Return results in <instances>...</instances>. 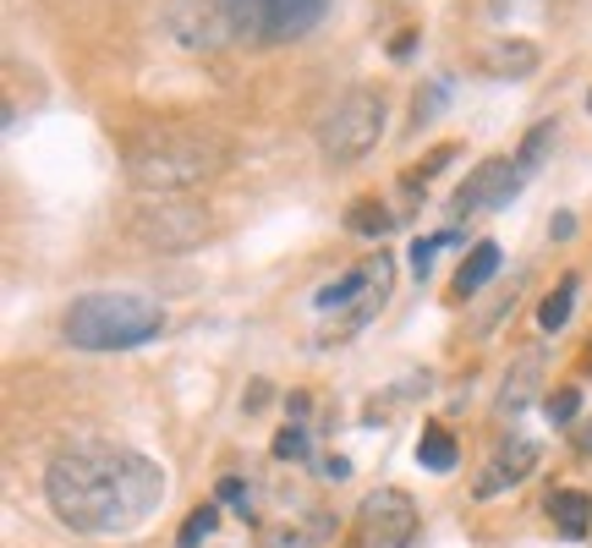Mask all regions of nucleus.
I'll use <instances>...</instances> for the list:
<instances>
[{
  "instance_id": "20",
  "label": "nucleus",
  "mask_w": 592,
  "mask_h": 548,
  "mask_svg": "<svg viewBox=\"0 0 592 548\" xmlns=\"http://www.w3.org/2000/svg\"><path fill=\"white\" fill-rule=\"evenodd\" d=\"M220 527V505H197L193 516L182 521V532H176V548H203V538Z\"/></svg>"
},
{
  "instance_id": "29",
  "label": "nucleus",
  "mask_w": 592,
  "mask_h": 548,
  "mask_svg": "<svg viewBox=\"0 0 592 548\" xmlns=\"http://www.w3.org/2000/svg\"><path fill=\"white\" fill-rule=\"evenodd\" d=\"M549 236H554V242H571V236H576V219H571V214H560V219L549 225Z\"/></svg>"
},
{
  "instance_id": "32",
  "label": "nucleus",
  "mask_w": 592,
  "mask_h": 548,
  "mask_svg": "<svg viewBox=\"0 0 592 548\" xmlns=\"http://www.w3.org/2000/svg\"><path fill=\"white\" fill-rule=\"evenodd\" d=\"M576 444H582V450H592V428H582V439H576Z\"/></svg>"
},
{
  "instance_id": "26",
  "label": "nucleus",
  "mask_w": 592,
  "mask_h": 548,
  "mask_svg": "<svg viewBox=\"0 0 592 548\" xmlns=\"http://www.w3.org/2000/svg\"><path fill=\"white\" fill-rule=\"evenodd\" d=\"M450 159H456V143H439V148H434V154H428V159H423V165L411 170V182H434V176H439V170H445Z\"/></svg>"
},
{
  "instance_id": "11",
  "label": "nucleus",
  "mask_w": 592,
  "mask_h": 548,
  "mask_svg": "<svg viewBox=\"0 0 592 548\" xmlns=\"http://www.w3.org/2000/svg\"><path fill=\"white\" fill-rule=\"evenodd\" d=\"M532 467H537V444H532V439H505V444L488 456V467L477 472L472 493H477V499H494V493H505V488H516V482L532 478Z\"/></svg>"
},
{
  "instance_id": "3",
  "label": "nucleus",
  "mask_w": 592,
  "mask_h": 548,
  "mask_svg": "<svg viewBox=\"0 0 592 548\" xmlns=\"http://www.w3.org/2000/svg\"><path fill=\"white\" fill-rule=\"evenodd\" d=\"M159 330H165L159 302H148L137 291H88L61 319L66 345H77V351H132V345H148Z\"/></svg>"
},
{
  "instance_id": "2",
  "label": "nucleus",
  "mask_w": 592,
  "mask_h": 548,
  "mask_svg": "<svg viewBox=\"0 0 592 548\" xmlns=\"http://www.w3.org/2000/svg\"><path fill=\"white\" fill-rule=\"evenodd\" d=\"M231 165V143L208 127H143L127 143V182L137 198H182Z\"/></svg>"
},
{
  "instance_id": "24",
  "label": "nucleus",
  "mask_w": 592,
  "mask_h": 548,
  "mask_svg": "<svg viewBox=\"0 0 592 548\" xmlns=\"http://www.w3.org/2000/svg\"><path fill=\"white\" fill-rule=\"evenodd\" d=\"M554 0H488V17L494 22H516V17H537V11H549Z\"/></svg>"
},
{
  "instance_id": "19",
  "label": "nucleus",
  "mask_w": 592,
  "mask_h": 548,
  "mask_svg": "<svg viewBox=\"0 0 592 548\" xmlns=\"http://www.w3.org/2000/svg\"><path fill=\"white\" fill-rule=\"evenodd\" d=\"M549 148H554V121H537V127L526 133L522 154H516V176H522V182H532V176H537V165L549 159Z\"/></svg>"
},
{
  "instance_id": "15",
  "label": "nucleus",
  "mask_w": 592,
  "mask_h": 548,
  "mask_svg": "<svg viewBox=\"0 0 592 548\" xmlns=\"http://www.w3.org/2000/svg\"><path fill=\"white\" fill-rule=\"evenodd\" d=\"M576 291H582V280H576V274H565V280H560V285L543 296V307H537V330H543V335H560V330L571 324Z\"/></svg>"
},
{
  "instance_id": "17",
  "label": "nucleus",
  "mask_w": 592,
  "mask_h": 548,
  "mask_svg": "<svg viewBox=\"0 0 592 548\" xmlns=\"http://www.w3.org/2000/svg\"><path fill=\"white\" fill-rule=\"evenodd\" d=\"M456 461H460V450L445 428H428V433L417 439V467H423V472H456Z\"/></svg>"
},
{
  "instance_id": "8",
  "label": "nucleus",
  "mask_w": 592,
  "mask_h": 548,
  "mask_svg": "<svg viewBox=\"0 0 592 548\" xmlns=\"http://www.w3.org/2000/svg\"><path fill=\"white\" fill-rule=\"evenodd\" d=\"M357 532H362V548H411V538H417V505H411V493L373 488L357 505Z\"/></svg>"
},
{
  "instance_id": "16",
  "label": "nucleus",
  "mask_w": 592,
  "mask_h": 548,
  "mask_svg": "<svg viewBox=\"0 0 592 548\" xmlns=\"http://www.w3.org/2000/svg\"><path fill=\"white\" fill-rule=\"evenodd\" d=\"M395 219H400V214H390L379 198H357V204L346 208V231H351V236H390Z\"/></svg>"
},
{
  "instance_id": "1",
  "label": "nucleus",
  "mask_w": 592,
  "mask_h": 548,
  "mask_svg": "<svg viewBox=\"0 0 592 548\" xmlns=\"http://www.w3.org/2000/svg\"><path fill=\"white\" fill-rule=\"evenodd\" d=\"M45 499L71 532L122 538L165 505V467L110 439H71L45 467Z\"/></svg>"
},
{
  "instance_id": "6",
  "label": "nucleus",
  "mask_w": 592,
  "mask_h": 548,
  "mask_svg": "<svg viewBox=\"0 0 592 548\" xmlns=\"http://www.w3.org/2000/svg\"><path fill=\"white\" fill-rule=\"evenodd\" d=\"M379 137H385V94L368 88V82L346 88L324 110V121H319V148H324L329 165H357V159H368V154L379 148Z\"/></svg>"
},
{
  "instance_id": "22",
  "label": "nucleus",
  "mask_w": 592,
  "mask_h": 548,
  "mask_svg": "<svg viewBox=\"0 0 592 548\" xmlns=\"http://www.w3.org/2000/svg\"><path fill=\"white\" fill-rule=\"evenodd\" d=\"M308 450H313V439H308L302 422H291V428L274 433V461H308Z\"/></svg>"
},
{
  "instance_id": "30",
  "label": "nucleus",
  "mask_w": 592,
  "mask_h": 548,
  "mask_svg": "<svg viewBox=\"0 0 592 548\" xmlns=\"http://www.w3.org/2000/svg\"><path fill=\"white\" fill-rule=\"evenodd\" d=\"M411 45H417V33H395L390 56H395V61H400V56H411Z\"/></svg>"
},
{
  "instance_id": "21",
  "label": "nucleus",
  "mask_w": 592,
  "mask_h": 548,
  "mask_svg": "<svg viewBox=\"0 0 592 548\" xmlns=\"http://www.w3.org/2000/svg\"><path fill=\"white\" fill-rule=\"evenodd\" d=\"M460 236L456 231H439V236H417V242H411V253H406V258H411V274H417V280H428V270H434V253H439V247H456Z\"/></svg>"
},
{
  "instance_id": "4",
  "label": "nucleus",
  "mask_w": 592,
  "mask_h": 548,
  "mask_svg": "<svg viewBox=\"0 0 592 548\" xmlns=\"http://www.w3.org/2000/svg\"><path fill=\"white\" fill-rule=\"evenodd\" d=\"M395 291V258H368V264H357V270L334 274L329 285L313 291V313L324 319V330H319V345H340L351 341L385 302H390Z\"/></svg>"
},
{
  "instance_id": "27",
  "label": "nucleus",
  "mask_w": 592,
  "mask_h": 548,
  "mask_svg": "<svg viewBox=\"0 0 592 548\" xmlns=\"http://www.w3.org/2000/svg\"><path fill=\"white\" fill-rule=\"evenodd\" d=\"M220 499H225V505H236L242 516L253 510V493H248V482H242V478H220Z\"/></svg>"
},
{
  "instance_id": "34",
  "label": "nucleus",
  "mask_w": 592,
  "mask_h": 548,
  "mask_svg": "<svg viewBox=\"0 0 592 548\" xmlns=\"http://www.w3.org/2000/svg\"><path fill=\"white\" fill-rule=\"evenodd\" d=\"M588 362H592V351H588Z\"/></svg>"
},
{
  "instance_id": "25",
  "label": "nucleus",
  "mask_w": 592,
  "mask_h": 548,
  "mask_svg": "<svg viewBox=\"0 0 592 548\" xmlns=\"http://www.w3.org/2000/svg\"><path fill=\"white\" fill-rule=\"evenodd\" d=\"M445 94H450V82H434V88H428V99L417 94V105H411V127H428V121H434V110L445 105Z\"/></svg>"
},
{
  "instance_id": "33",
  "label": "nucleus",
  "mask_w": 592,
  "mask_h": 548,
  "mask_svg": "<svg viewBox=\"0 0 592 548\" xmlns=\"http://www.w3.org/2000/svg\"><path fill=\"white\" fill-rule=\"evenodd\" d=\"M588 110H592V94H588Z\"/></svg>"
},
{
  "instance_id": "12",
  "label": "nucleus",
  "mask_w": 592,
  "mask_h": 548,
  "mask_svg": "<svg viewBox=\"0 0 592 548\" xmlns=\"http://www.w3.org/2000/svg\"><path fill=\"white\" fill-rule=\"evenodd\" d=\"M477 67L499 82H516V77H532L537 71V45L532 39H488L477 50Z\"/></svg>"
},
{
  "instance_id": "14",
  "label": "nucleus",
  "mask_w": 592,
  "mask_h": 548,
  "mask_svg": "<svg viewBox=\"0 0 592 548\" xmlns=\"http://www.w3.org/2000/svg\"><path fill=\"white\" fill-rule=\"evenodd\" d=\"M499 258H505V253H499V242H477V247L466 253V264L456 270L450 296H460V302H466V296H477V291H483L494 274H499Z\"/></svg>"
},
{
  "instance_id": "7",
  "label": "nucleus",
  "mask_w": 592,
  "mask_h": 548,
  "mask_svg": "<svg viewBox=\"0 0 592 548\" xmlns=\"http://www.w3.org/2000/svg\"><path fill=\"white\" fill-rule=\"evenodd\" d=\"M132 236L154 253H187L214 236V214L203 204H187V198H137Z\"/></svg>"
},
{
  "instance_id": "28",
  "label": "nucleus",
  "mask_w": 592,
  "mask_h": 548,
  "mask_svg": "<svg viewBox=\"0 0 592 548\" xmlns=\"http://www.w3.org/2000/svg\"><path fill=\"white\" fill-rule=\"evenodd\" d=\"M324 478L329 482H346V478H351V461H346V456H329V461H324Z\"/></svg>"
},
{
  "instance_id": "23",
  "label": "nucleus",
  "mask_w": 592,
  "mask_h": 548,
  "mask_svg": "<svg viewBox=\"0 0 592 548\" xmlns=\"http://www.w3.org/2000/svg\"><path fill=\"white\" fill-rule=\"evenodd\" d=\"M543 411H549V422H576V411H582V390H576V384H560V390H549Z\"/></svg>"
},
{
  "instance_id": "9",
  "label": "nucleus",
  "mask_w": 592,
  "mask_h": 548,
  "mask_svg": "<svg viewBox=\"0 0 592 548\" xmlns=\"http://www.w3.org/2000/svg\"><path fill=\"white\" fill-rule=\"evenodd\" d=\"M165 33L182 50H220V45L236 39L225 11H220V0H171L165 6Z\"/></svg>"
},
{
  "instance_id": "10",
  "label": "nucleus",
  "mask_w": 592,
  "mask_h": 548,
  "mask_svg": "<svg viewBox=\"0 0 592 548\" xmlns=\"http://www.w3.org/2000/svg\"><path fill=\"white\" fill-rule=\"evenodd\" d=\"M522 187L526 182L516 176V159H499V154H494V159H483V165L456 187L450 208H456L460 219H466V214H483V208H505Z\"/></svg>"
},
{
  "instance_id": "31",
  "label": "nucleus",
  "mask_w": 592,
  "mask_h": 548,
  "mask_svg": "<svg viewBox=\"0 0 592 548\" xmlns=\"http://www.w3.org/2000/svg\"><path fill=\"white\" fill-rule=\"evenodd\" d=\"M269 401V384H253V395H248V411H259Z\"/></svg>"
},
{
  "instance_id": "18",
  "label": "nucleus",
  "mask_w": 592,
  "mask_h": 548,
  "mask_svg": "<svg viewBox=\"0 0 592 548\" xmlns=\"http://www.w3.org/2000/svg\"><path fill=\"white\" fill-rule=\"evenodd\" d=\"M537 368H543V356L532 351V356H522V362H516V373L505 379V395H499V411H505V417H516V411H522L526 401H532V384H537Z\"/></svg>"
},
{
  "instance_id": "5",
  "label": "nucleus",
  "mask_w": 592,
  "mask_h": 548,
  "mask_svg": "<svg viewBox=\"0 0 592 548\" xmlns=\"http://www.w3.org/2000/svg\"><path fill=\"white\" fill-rule=\"evenodd\" d=\"M236 45L274 50V45H297L308 39L329 17V0H220Z\"/></svg>"
},
{
  "instance_id": "13",
  "label": "nucleus",
  "mask_w": 592,
  "mask_h": 548,
  "mask_svg": "<svg viewBox=\"0 0 592 548\" xmlns=\"http://www.w3.org/2000/svg\"><path fill=\"white\" fill-rule=\"evenodd\" d=\"M549 521H554L560 538L582 544L592 532V493H582V488H554L549 493Z\"/></svg>"
}]
</instances>
